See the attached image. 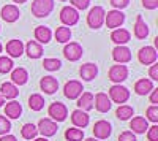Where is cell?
<instances>
[{
	"label": "cell",
	"mask_w": 158,
	"mask_h": 141,
	"mask_svg": "<svg viewBox=\"0 0 158 141\" xmlns=\"http://www.w3.org/2000/svg\"><path fill=\"white\" fill-rule=\"evenodd\" d=\"M54 10V0H33L32 15L35 18H46Z\"/></svg>",
	"instance_id": "obj_1"
},
{
	"label": "cell",
	"mask_w": 158,
	"mask_h": 141,
	"mask_svg": "<svg viewBox=\"0 0 158 141\" xmlns=\"http://www.w3.org/2000/svg\"><path fill=\"white\" fill-rule=\"evenodd\" d=\"M128 98H130V91L125 86L114 84V86L109 87V100L114 101V103L123 105L125 101H128Z\"/></svg>",
	"instance_id": "obj_2"
},
{
	"label": "cell",
	"mask_w": 158,
	"mask_h": 141,
	"mask_svg": "<svg viewBox=\"0 0 158 141\" xmlns=\"http://www.w3.org/2000/svg\"><path fill=\"white\" fill-rule=\"evenodd\" d=\"M104 15H106V11H104L103 6H94L90 11H89V15H87V24H89V27L92 29H100L103 22H104Z\"/></svg>",
	"instance_id": "obj_3"
},
{
	"label": "cell",
	"mask_w": 158,
	"mask_h": 141,
	"mask_svg": "<svg viewBox=\"0 0 158 141\" xmlns=\"http://www.w3.org/2000/svg\"><path fill=\"white\" fill-rule=\"evenodd\" d=\"M48 114L51 116V119L54 122H63L68 116V109L63 103H60V101H54V103H51V106L48 109Z\"/></svg>",
	"instance_id": "obj_4"
},
{
	"label": "cell",
	"mask_w": 158,
	"mask_h": 141,
	"mask_svg": "<svg viewBox=\"0 0 158 141\" xmlns=\"http://www.w3.org/2000/svg\"><path fill=\"white\" fill-rule=\"evenodd\" d=\"M125 21V15L120 10H111L104 15V22L109 29H118Z\"/></svg>",
	"instance_id": "obj_5"
},
{
	"label": "cell",
	"mask_w": 158,
	"mask_h": 141,
	"mask_svg": "<svg viewBox=\"0 0 158 141\" xmlns=\"http://www.w3.org/2000/svg\"><path fill=\"white\" fill-rule=\"evenodd\" d=\"M138 59H139V62L142 63V65H152V63L156 62L158 54H156V51H155L153 46H144V48L139 49Z\"/></svg>",
	"instance_id": "obj_6"
},
{
	"label": "cell",
	"mask_w": 158,
	"mask_h": 141,
	"mask_svg": "<svg viewBox=\"0 0 158 141\" xmlns=\"http://www.w3.org/2000/svg\"><path fill=\"white\" fill-rule=\"evenodd\" d=\"M128 78V68L123 63H118V65H112L109 68V79L115 84H120Z\"/></svg>",
	"instance_id": "obj_7"
},
{
	"label": "cell",
	"mask_w": 158,
	"mask_h": 141,
	"mask_svg": "<svg viewBox=\"0 0 158 141\" xmlns=\"http://www.w3.org/2000/svg\"><path fill=\"white\" fill-rule=\"evenodd\" d=\"M82 91H84L82 83H81V81H76V79L68 81L67 84H65V87H63V94H65V97L70 98V100H76L79 95L82 94Z\"/></svg>",
	"instance_id": "obj_8"
},
{
	"label": "cell",
	"mask_w": 158,
	"mask_h": 141,
	"mask_svg": "<svg viewBox=\"0 0 158 141\" xmlns=\"http://www.w3.org/2000/svg\"><path fill=\"white\" fill-rule=\"evenodd\" d=\"M60 21L63 22V25H74L79 21V13L76 8L73 6H63L60 11Z\"/></svg>",
	"instance_id": "obj_9"
},
{
	"label": "cell",
	"mask_w": 158,
	"mask_h": 141,
	"mask_svg": "<svg viewBox=\"0 0 158 141\" xmlns=\"http://www.w3.org/2000/svg\"><path fill=\"white\" fill-rule=\"evenodd\" d=\"M63 56L67 57L70 62H76L82 57V46L79 45V43H68L67 46L63 48Z\"/></svg>",
	"instance_id": "obj_10"
},
{
	"label": "cell",
	"mask_w": 158,
	"mask_h": 141,
	"mask_svg": "<svg viewBox=\"0 0 158 141\" xmlns=\"http://www.w3.org/2000/svg\"><path fill=\"white\" fill-rule=\"evenodd\" d=\"M92 130H94V135H95L97 139H106V138L111 136L112 127L108 121H98V122H95Z\"/></svg>",
	"instance_id": "obj_11"
},
{
	"label": "cell",
	"mask_w": 158,
	"mask_h": 141,
	"mask_svg": "<svg viewBox=\"0 0 158 141\" xmlns=\"http://www.w3.org/2000/svg\"><path fill=\"white\" fill-rule=\"evenodd\" d=\"M38 132L41 133L44 138L48 136H54L57 133V122H54L52 119H41L38 122Z\"/></svg>",
	"instance_id": "obj_12"
},
{
	"label": "cell",
	"mask_w": 158,
	"mask_h": 141,
	"mask_svg": "<svg viewBox=\"0 0 158 141\" xmlns=\"http://www.w3.org/2000/svg\"><path fill=\"white\" fill-rule=\"evenodd\" d=\"M111 106H112V103H111L108 94L100 92V94H97V95L94 97V108H95L97 111H100V113H108V111L111 109Z\"/></svg>",
	"instance_id": "obj_13"
},
{
	"label": "cell",
	"mask_w": 158,
	"mask_h": 141,
	"mask_svg": "<svg viewBox=\"0 0 158 141\" xmlns=\"http://www.w3.org/2000/svg\"><path fill=\"white\" fill-rule=\"evenodd\" d=\"M2 19L5 21V22H16L18 19H19V16H21V11H19V8L16 6V5H5L3 8H2Z\"/></svg>",
	"instance_id": "obj_14"
},
{
	"label": "cell",
	"mask_w": 158,
	"mask_h": 141,
	"mask_svg": "<svg viewBox=\"0 0 158 141\" xmlns=\"http://www.w3.org/2000/svg\"><path fill=\"white\" fill-rule=\"evenodd\" d=\"M112 59L117 63H128L131 60V51L127 46H115L112 49Z\"/></svg>",
	"instance_id": "obj_15"
},
{
	"label": "cell",
	"mask_w": 158,
	"mask_h": 141,
	"mask_svg": "<svg viewBox=\"0 0 158 141\" xmlns=\"http://www.w3.org/2000/svg\"><path fill=\"white\" fill-rule=\"evenodd\" d=\"M40 87H41V91L44 94H56L57 89H59V81L54 78V76H44V78H41V81H40Z\"/></svg>",
	"instance_id": "obj_16"
},
{
	"label": "cell",
	"mask_w": 158,
	"mask_h": 141,
	"mask_svg": "<svg viewBox=\"0 0 158 141\" xmlns=\"http://www.w3.org/2000/svg\"><path fill=\"white\" fill-rule=\"evenodd\" d=\"M89 114L82 109H74L71 113V122L76 129H84V127L89 125Z\"/></svg>",
	"instance_id": "obj_17"
},
{
	"label": "cell",
	"mask_w": 158,
	"mask_h": 141,
	"mask_svg": "<svg viewBox=\"0 0 158 141\" xmlns=\"http://www.w3.org/2000/svg\"><path fill=\"white\" fill-rule=\"evenodd\" d=\"M130 38H131V33L127 30V29H114L112 33H111V40L117 45V46H123L125 43L130 41Z\"/></svg>",
	"instance_id": "obj_18"
},
{
	"label": "cell",
	"mask_w": 158,
	"mask_h": 141,
	"mask_svg": "<svg viewBox=\"0 0 158 141\" xmlns=\"http://www.w3.org/2000/svg\"><path fill=\"white\" fill-rule=\"evenodd\" d=\"M130 129L133 133H146L147 129H149V122L146 118L142 116H136L130 121Z\"/></svg>",
	"instance_id": "obj_19"
},
{
	"label": "cell",
	"mask_w": 158,
	"mask_h": 141,
	"mask_svg": "<svg viewBox=\"0 0 158 141\" xmlns=\"http://www.w3.org/2000/svg\"><path fill=\"white\" fill-rule=\"evenodd\" d=\"M79 75H81V78L84 81H92L98 75V67L95 63H84V65L79 68Z\"/></svg>",
	"instance_id": "obj_20"
},
{
	"label": "cell",
	"mask_w": 158,
	"mask_h": 141,
	"mask_svg": "<svg viewBox=\"0 0 158 141\" xmlns=\"http://www.w3.org/2000/svg\"><path fill=\"white\" fill-rule=\"evenodd\" d=\"M133 33H135V36L138 38V40H144V38L149 35V25L146 24V21L142 19V16H138L136 18Z\"/></svg>",
	"instance_id": "obj_21"
},
{
	"label": "cell",
	"mask_w": 158,
	"mask_h": 141,
	"mask_svg": "<svg viewBox=\"0 0 158 141\" xmlns=\"http://www.w3.org/2000/svg\"><path fill=\"white\" fill-rule=\"evenodd\" d=\"M29 81V73L25 68H15L11 70V83L15 86H24L25 83Z\"/></svg>",
	"instance_id": "obj_22"
},
{
	"label": "cell",
	"mask_w": 158,
	"mask_h": 141,
	"mask_svg": "<svg viewBox=\"0 0 158 141\" xmlns=\"http://www.w3.org/2000/svg\"><path fill=\"white\" fill-rule=\"evenodd\" d=\"M6 53L10 57H21L24 54V45L21 40H10L6 43Z\"/></svg>",
	"instance_id": "obj_23"
},
{
	"label": "cell",
	"mask_w": 158,
	"mask_h": 141,
	"mask_svg": "<svg viewBox=\"0 0 158 141\" xmlns=\"http://www.w3.org/2000/svg\"><path fill=\"white\" fill-rule=\"evenodd\" d=\"M92 108H94V95L90 92H82L77 97V109H82L87 113Z\"/></svg>",
	"instance_id": "obj_24"
},
{
	"label": "cell",
	"mask_w": 158,
	"mask_h": 141,
	"mask_svg": "<svg viewBox=\"0 0 158 141\" xmlns=\"http://www.w3.org/2000/svg\"><path fill=\"white\" fill-rule=\"evenodd\" d=\"M21 113H22V106L19 101H10V103H6L5 106V118L8 119H18L21 116Z\"/></svg>",
	"instance_id": "obj_25"
},
{
	"label": "cell",
	"mask_w": 158,
	"mask_h": 141,
	"mask_svg": "<svg viewBox=\"0 0 158 141\" xmlns=\"http://www.w3.org/2000/svg\"><path fill=\"white\" fill-rule=\"evenodd\" d=\"M51 36H52V33H51V30H49V27H46V25H38V27L35 29V40H36V43H49L51 41Z\"/></svg>",
	"instance_id": "obj_26"
},
{
	"label": "cell",
	"mask_w": 158,
	"mask_h": 141,
	"mask_svg": "<svg viewBox=\"0 0 158 141\" xmlns=\"http://www.w3.org/2000/svg\"><path fill=\"white\" fill-rule=\"evenodd\" d=\"M152 89H153V83L152 79H146V78H142L139 81H136L135 84V92L138 95H147L152 92Z\"/></svg>",
	"instance_id": "obj_27"
},
{
	"label": "cell",
	"mask_w": 158,
	"mask_h": 141,
	"mask_svg": "<svg viewBox=\"0 0 158 141\" xmlns=\"http://www.w3.org/2000/svg\"><path fill=\"white\" fill-rule=\"evenodd\" d=\"M25 53H27V56L30 59H40L43 56V46L36 41H33V40H30L25 45Z\"/></svg>",
	"instance_id": "obj_28"
},
{
	"label": "cell",
	"mask_w": 158,
	"mask_h": 141,
	"mask_svg": "<svg viewBox=\"0 0 158 141\" xmlns=\"http://www.w3.org/2000/svg\"><path fill=\"white\" fill-rule=\"evenodd\" d=\"M0 95H2L3 98H16L19 95V91L18 87L13 84V83H3L2 86H0Z\"/></svg>",
	"instance_id": "obj_29"
},
{
	"label": "cell",
	"mask_w": 158,
	"mask_h": 141,
	"mask_svg": "<svg viewBox=\"0 0 158 141\" xmlns=\"http://www.w3.org/2000/svg\"><path fill=\"white\" fill-rule=\"evenodd\" d=\"M56 40L59 43H68L71 40V30L67 25H62V27H57L56 30Z\"/></svg>",
	"instance_id": "obj_30"
},
{
	"label": "cell",
	"mask_w": 158,
	"mask_h": 141,
	"mask_svg": "<svg viewBox=\"0 0 158 141\" xmlns=\"http://www.w3.org/2000/svg\"><path fill=\"white\" fill-rule=\"evenodd\" d=\"M29 106L32 111H41L44 108V98L40 94H32L29 98Z\"/></svg>",
	"instance_id": "obj_31"
},
{
	"label": "cell",
	"mask_w": 158,
	"mask_h": 141,
	"mask_svg": "<svg viewBox=\"0 0 158 141\" xmlns=\"http://www.w3.org/2000/svg\"><path fill=\"white\" fill-rule=\"evenodd\" d=\"M133 108L128 106V105H118L117 111H115V116L117 119H120V121H128L131 116H133Z\"/></svg>",
	"instance_id": "obj_32"
},
{
	"label": "cell",
	"mask_w": 158,
	"mask_h": 141,
	"mask_svg": "<svg viewBox=\"0 0 158 141\" xmlns=\"http://www.w3.org/2000/svg\"><path fill=\"white\" fill-rule=\"evenodd\" d=\"M21 135H22L24 139H35L36 135H38L36 125H33V124H25L22 129H21Z\"/></svg>",
	"instance_id": "obj_33"
},
{
	"label": "cell",
	"mask_w": 158,
	"mask_h": 141,
	"mask_svg": "<svg viewBox=\"0 0 158 141\" xmlns=\"http://www.w3.org/2000/svg\"><path fill=\"white\" fill-rule=\"evenodd\" d=\"M65 138H67L68 141H82L84 132H82L81 129L71 127V129H67V132H65Z\"/></svg>",
	"instance_id": "obj_34"
},
{
	"label": "cell",
	"mask_w": 158,
	"mask_h": 141,
	"mask_svg": "<svg viewBox=\"0 0 158 141\" xmlns=\"http://www.w3.org/2000/svg\"><path fill=\"white\" fill-rule=\"evenodd\" d=\"M43 67L48 71H57L62 67V62L59 59H44L43 60Z\"/></svg>",
	"instance_id": "obj_35"
},
{
	"label": "cell",
	"mask_w": 158,
	"mask_h": 141,
	"mask_svg": "<svg viewBox=\"0 0 158 141\" xmlns=\"http://www.w3.org/2000/svg\"><path fill=\"white\" fill-rule=\"evenodd\" d=\"M13 60L11 57H6V56H2L0 57V73H10L13 70Z\"/></svg>",
	"instance_id": "obj_36"
},
{
	"label": "cell",
	"mask_w": 158,
	"mask_h": 141,
	"mask_svg": "<svg viewBox=\"0 0 158 141\" xmlns=\"http://www.w3.org/2000/svg\"><path fill=\"white\" fill-rule=\"evenodd\" d=\"M146 119L147 121H152L153 124H156L158 122V106L156 105H152V106H149L147 108V111H146Z\"/></svg>",
	"instance_id": "obj_37"
},
{
	"label": "cell",
	"mask_w": 158,
	"mask_h": 141,
	"mask_svg": "<svg viewBox=\"0 0 158 141\" xmlns=\"http://www.w3.org/2000/svg\"><path fill=\"white\" fill-rule=\"evenodd\" d=\"M11 130V122L8 118L0 116V135H8Z\"/></svg>",
	"instance_id": "obj_38"
},
{
	"label": "cell",
	"mask_w": 158,
	"mask_h": 141,
	"mask_svg": "<svg viewBox=\"0 0 158 141\" xmlns=\"http://www.w3.org/2000/svg\"><path fill=\"white\" fill-rule=\"evenodd\" d=\"M70 2H71L73 8H76V10H85L90 5V0H70Z\"/></svg>",
	"instance_id": "obj_39"
},
{
	"label": "cell",
	"mask_w": 158,
	"mask_h": 141,
	"mask_svg": "<svg viewBox=\"0 0 158 141\" xmlns=\"http://www.w3.org/2000/svg\"><path fill=\"white\" fill-rule=\"evenodd\" d=\"M147 139L149 141H158V125H152L147 129Z\"/></svg>",
	"instance_id": "obj_40"
},
{
	"label": "cell",
	"mask_w": 158,
	"mask_h": 141,
	"mask_svg": "<svg viewBox=\"0 0 158 141\" xmlns=\"http://www.w3.org/2000/svg\"><path fill=\"white\" fill-rule=\"evenodd\" d=\"M118 141H136V135L133 132H122L118 135Z\"/></svg>",
	"instance_id": "obj_41"
},
{
	"label": "cell",
	"mask_w": 158,
	"mask_h": 141,
	"mask_svg": "<svg viewBox=\"0 0 158 141\" xmlns=\"http://www.w3.org/2000/svg\"><path fill=\"white\" fill-rule=\"evenodd\" d=\"M128 3H130V0H111V5L115 10H123L128 6Z\"/></svg>",
	"instance_id": "obj_42"
},
{
	"label": "cell",
	"mask_w": 158,
	"mask_h": 141,
	"mask_svg": "<svg viewBox=\"0 0 158 141\" xmlns=\"http://www.w3.org/2000/svg\"><path fill=\"white\" fill-rule=\"evenodd\" d=\"M142 6L146 10H155L158 8V0H142Z\"/></svg>",
	"instance_id": "obj_43"
},
{
	"label": "cell",
	"mask_w": 158,
	"mask_h": 141,
	"mask_svg": "<svg viewBox=\"0 0 158 141\" xmlns=\"http://www.w3.org/2000/svg\"><path fill=\"white\" fill-rule=\"evenodd\" d=\"M149 76H150V79L158 81V65H156V63H152V65H150V68H149Z\"/></svg>",
	"instance_id": "obj_44"
},
{
	"label": "cell",
	"mask_w": 158,
	"mask_h": 141,
	"mask_svg": "<svg viewBox=\"0 0 158 141\" xmlns=\"http://www.w3.org/2000/svg\"><path fill=\"white\" fill-rule=\"evenodd\" d=\"M150 103H153V105L158 103V89H152V94H150Z\"/></svg>",
	"instance_id": "obj_45"
},
{
	"label": "cell",
	"mask_w": 158,
	"mask_h": 141,
	"mask_svg": "<svg viewBox=\"0 0 158 141\" xmlns=\"http://www.w3.org/2000/svg\"><path fill=\"white\" fill-rule=\"evenodd\" d=\"M0 141H16V136H13V135H2V138H0Z\"/></svg>",
	"instance_id": "obj_46"
},
{
	"label": "cell",
	"mask_w": 158,
	"mask_h": 141,
	"mask_svg": "<svg viewBox=\"0 0 158 141\" xmlns=\"http://www.w3.org/2000/svg\"><path fill=\"white\" fill-rule=\"evenodd\" d=\"M33 141H49V139H48V138H44V136H43V138H35V139H33Z\"/></svg>",
	"instance_id": "obj_47"
},
{
	"label": "cell",
	"mask_w": 158,
	"mask_h": 141,
	"mask_svg": "<svg viewBox=\"0 0 158 141\" xmlns=\"http://www.w3.org/2000/svg\"><path fill=\"white\" fill-rule=\"evenodd\" d=\"M3 103H5V98L0 95V106H3Z\"/></svg>",
	"instance_id": "obj_48"
},
{
	"label": "cell",
	"mask_w": 158,
	"mask_h": 141,
	"mask_svg": "<svg viewBox=\"0 0 158 141\" xmlns=\"http://www.w3.org/2000/svg\"><path fill=\"white\" fill-rule=\"evenodd\" d=\"M13 2H16V3H25L27 0H13Z\"/></svg>",
	"instance_id": "obj_49"
},
{
	"label": "cell",
	"mask_w": 158,
	"mask_h": 141,
	"mask_svg": "<svg viewBox=\"0 0 158 141\" xmlns=\"http://www.w3.org/2000/svg\"><path fill=\"white\" fill-rule=\"evenodd\" d=\"M85 141H100V139H97V138H87Z\"/></svg>",
	"instance_id": "obj_50"
},
{
	"label": "cell",
	"mask_w": 158,
	"mask_h": 141,
	"mask_svg": "<svg viewBox=\"0 0 158 141\" xmlns=\"http://www.w3.org/2000/svg\"><path fill=\"white\" fill-rule=\"evenodd\" d=\"M2 49H3V48H2V45H0V53H2Z\"/></svg>",
	"instance_id": "obj_51"
},
{
	"label": "cell",
	"mask_w": 158,
	"mask_h": 141,
	"mask_svg": "<svg viewBox=\"0 0 158 141\" xmlns=\"http://www.w3.org/2000/svg\"><path fill=\"white\" fill-rule=\"evenodd\" d=\"M62 2H67V0H62Z\"/></svg>",
	"instance_id": "obj_52"
}]
</instances>
